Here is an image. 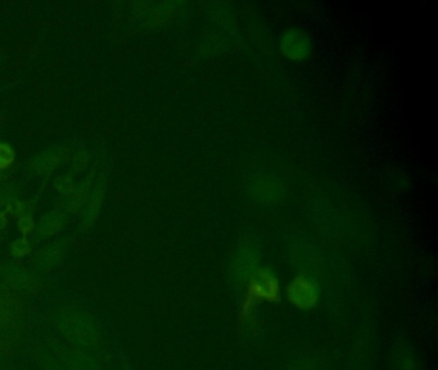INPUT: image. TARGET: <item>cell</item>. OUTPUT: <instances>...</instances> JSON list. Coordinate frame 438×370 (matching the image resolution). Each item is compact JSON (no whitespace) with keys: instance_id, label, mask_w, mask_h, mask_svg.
I'll return each mask as SVG.
<instances>
[{"instance_id":"8992f818","label":"cell","mask_w":438,"mask_h":370,"mask_svg":"<svg viewBox=\"0 0 438 370\" xmlns=\"http://www.w3.org/2000/svg\"><path fill=\"white\" fill-rule=\"evenodd\" d=\"M259 255L253 246L243 247L238 252L234 264V274L239 282H247L252 277L253 272L257 270Z\"/></svg>"},{"instance_id":"52a82bcc","label":"cell","mask_w":438,"mask_h":370,"mask_svg":"<svg viewBox=\"0 0 438 370\" xmlns=\"http://www.w3.org/2000/svg\"><path fill=\"white\" fill-rule=\"evenodd\" d=\"M62 225H63V220L60 218V213L53 212V213L46 215L44 219L40 221L39 232L40 234L45 235V237H51V235L57 234Z\"/></svg>"},{"instance_id":"5b68a950","label":"cell","mask_w":438,"mask_h":370,"mask_svg":"<svg viewBox=\"0 0 438 370\" xmlns=\"http://www.w3.org/2000/svg\"><path fill=\"white\" fill-rule=\"evenodd\" d=\"M394 370H422V364L414 348L405 341H399L392 350Z\"/></svg>"},{"instance_id":"277c9868","label":"cell","mask_w":438,"mask_h":370,"mask_svg":"<svg viewBox=\"0 0 438 370\" xmlns=\"http://www.w3.org/2000/svg\"><path fill=\"white\" fill-rule=\"evenodd\" d=\"M282 49L290 58L299 60L310 52V40L307 35L297 29L287 31L282 38Z\"/></svg>"},{"instance_id":"8fae6325","label":"cell","mask_w":438,"mask_h":370,"mask_svg":"<svg viewBox=\"0 0 438 370\" xmlns=\"http://www.w3.org/2000/svg\"><path fill=\"white\" fill-rule=\"evenodd\" d=\"M58 192L62 194L70 196L74 192V183L70 178H60V180L56 184Z\"/></svg>"},{"instance_id":"9a60e30c","label":"cell","mask_w":438,"mask_h":370,"mask_svg":"<svg viewBox=\"0 0 438 370\" xmlns=\"http://www.w3.org/2000/svg\"><path fill=\"white\" fill-rule=\"evenodd\" d=\"M8 320L7 309L0 303V326H3Z\"/></svg>"},{"instance_id":"4fadbf2b","label":"cell","mask_w":438,"mask_h":370,"mask_svg":"<svg viewBox=\"0 0 438 370\" xmlns=\"http://www.w3.org/2000/svg\"><path fill=\"white\" fill-rule=\"evenodd\" d=\"M9 210V206L4 204V202H0V229L7 227V211Z\"/></svg>"},{"instance_id":"7a4b0ae2","label":"cell","mask_w":438,"mask_h":370,"mask_svg":"<svg viewBox=\"0 0 438 370\" xmlns=\"http://www.w3.org/2000/svg\"><path fill=\"white\" fill-rule=\"evenodd\" d=\"M58 329L67 338L77 345L91 346L98 341V329L93 320L82 312H65L58 317Z\"/></svg>"},{"instance_id":"30bf717a","label":"cell","mask_w":438,"mask_h":370,"mask_svg":"<svg viewBox=\"0 0 438 370\" xmlns=\"http://www.w3.org/2000/svg\"><path fill=\"white\" fill-rule=\"evenodd\" d=\"M30 243L26 238H20L12 244V253L15 257H23L30 253Z\"/></svg>"},{"instance_id":"6da1fadb","label":"cell","mask_w":438,"mask_h":370,"mask_svg":"<svg viewBox=\"0 0 438 370\" xmlns=\"http://www.w3.org/2000/svg\"><path fill=\"white\" fill-rule=\"evenodd\" d=\"M282 296L281 282L269 267H261L247 280V291L243 300L259 306L261 303H274Z\"/></svg>"},{"instance_id":"9c48e42d","label":"cell","mask_w":438,"mask_h":370,"mask_svg":"<svg viewBox=\"0 0 438 370\" xmlns=\"http://www.w3.org/2000/svg\"><path fill=\"white\" fill-rule=\"evenodd\" d=\"M15 161V152L11 145L0 143V170H4L11 166Z\"/></svg>"},{"instance_id":"ba28073f","label":"cell","mask_w":438,"mask_h":370,"mask_svg":"<svg viewBox=\"0 0 438 370\" xmlns=\"http://www.w3.org/2000/svg\"><path fill=\"white\" fill-rule=\"evenodd\" d=\"M102 202H103V194L99 192V193H97L96 197L93 198L89 209H88V211H86V215H85V218L82 220V230H88V229H90V227L94 225L96 219H97L98 212L101 210Z\"/></svg>"},{"instance_id":"7c38bea8","label":"cell","mask_w":438,"mask_h":370,"mask_svg":"<svg viewBox=\"0 0 438 370\" xmlns=\"http://www.w3.org/2000/svg\"><path fill=\"white\" fill-rule=\"evenodd\" d=\"M18 230L22 233V234H30L31 232L34 230L35 224H34V220L31 216H22L21 219L18 220Z\"/></svg>"},{"instance_id":"3957f363","label":"cell","mask_w":438,"mask_h":370,"mask_svg":"<svg viewBox=\"0 0 438 370\" xmlns=\"http://www.w3.org/2000/svg\"><path fill=\"white\" fill-rule=\"evenodd\" d=\"M285 295L296 309L307 311L314 309L319 303V286L306 275H297L288 283Z\"/></svg>"},{"instance_id":"5bb4252c","label":"cell","mask_w":438,"mask_h":370,"mask_svg":"<svg viewBox=\"0 0 438 370\" xmlns=\"http://www.w3.org/2000/svg\"><path fill=\"white\" fill-rule=\"evenodd\" d=\"M54 164H56V159H53V157L44 159V161L41 162V165H40V167H41L40 173H43V174L51 173L53 170V167H54Z\"/></svg>"}]
</instances>
